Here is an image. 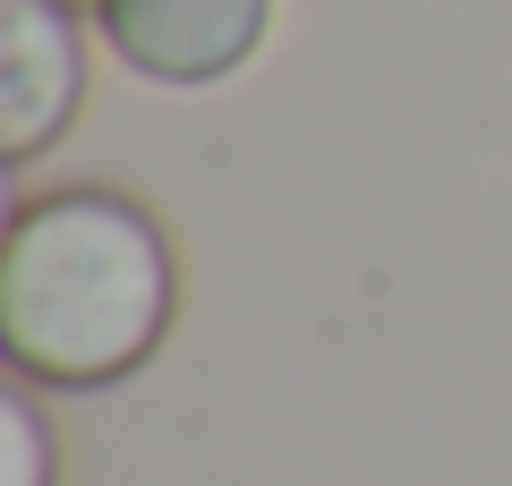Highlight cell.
I'll return each instance as SVG.
<instances>
[{
    "label": "cell",
    "instance_id": "6da1fadb",
    "mask_svg": "<svg viewBox=\"0 0 512 486\" xmlns=\"http://www.w3.org/2000/svg\"><path fill=\"white\" fill-rule=\"evenodd\" d=\"M180 265L163 222L111 188H60L18 205L0 239V350L26 384L94 393L163 350Z\"/></svg>",
    "mask_w": 512,
    "mask_h": 486
},
{
    "label": "cell",
    "instance_id": "7a4b0ae2",
    "mask_svg": "<svg viewBox=\"0 0 512 486\" xmlns=\"http://www.w3.org/2000/svg\"><path fill=\"white\" fill-rule=\"evenodd\" d=\"M94 26L154 86H222L231 69L256 60L274 0H103Z\"/></svg>",
    "mask_w": 512,
    "mask_h": 486
},
{
    "label": "cell",
    "instance_id": "3957f363",
    "mask_svg": "<svg viewBox=\"0 0 512 486\" xmlns=\"http://www.w3.org/2000/svg\"><path fill=\"white\" fill-rule=\"evenodd\" d=\"M86 103V43L69 0H0V154L35 162Z\"/></svg>",
    "mask_w": 512,
    "mask_h": 486
},
{
    "label": "cell",
    "instance_id": "277c9868",
    "mask_svg": "<svg viewBox=\"0 0 512 486\" xmlns=\"http://www.w3.org/2000/svg\"><path fill=\"white\" fill-rule=\"evenodd\" d=\"M60 478V444H52V418L35 410L26 384L0 393V486H52Z\"/></svg>",
    "mask_w": 512,
    "mask_h": 486
},
{
    "label": "cell",
    "instance_id": "5b68a950",
    "mask_svg": "<svg viewBox=\"0 0 512 486\" xmlns=\"http://www.w3.org/2000/svg\"><path fill=\"white\" fill-rule=\"evenodd\" d=\"M69 9H103V0H69Z\"/></svg>",
    "mask_w": 512,
    "mask_h": 486
}]
</instances>
